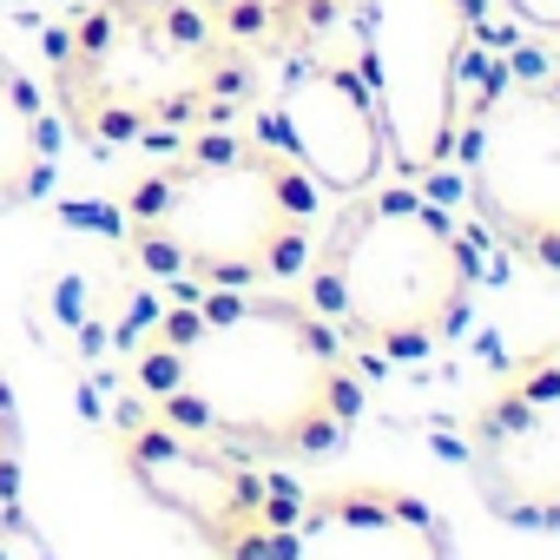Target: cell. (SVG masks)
I'll list each match as a JSON object with an SVG mask.
<instances>
[{
  "label": "cell",
  "instance_id": "cell-1",
  "mask_svg": "<svg viewBox=\"0 0 560 560\" xmlns=\"http://www.w3.org/2000/svg\"><path fill=\"white\" fill-rule=\"evenodd\" d=\"M132 383L159 422L244 462L337 455L363 416L343 337L277 291H185L145 324Z\"/></svg>",
  "mask_w": 560,
  "mask_h": 560
},
{
  "label": "cell",
  "instance_id": "cell-2",
  "mask_svg": "<svg viewBox=\"0 0 560 560\" xmlns=\"http://www.w3.org/2000/svg\"><path fill=\"white\" fill-rule=\"evenodd\" d=\"M54 100L100 152L178 145L257 100V54L198 0H86L54 34Z\"/></svg>",
  "mask_w": 560,
  "mask_h": 560
},
{
  "label": "cell",
  "instance_id": "cell-3",
  "mask_svg": "<svg viewBox=\"0 0 560 560\" xmlns=\"http://www.w3.org/2000/svg\"><path fill=\"white\" fill-rule=\"evenodd\" d=\"M126 244L178 291H277L311 264L317 185L270 139L218 126L126 191Z\"/></svg>",
  "mask_w": 560,
  "mask_h": 560
},
{
  "label": "cell",
  "instance_id": "cell-4",
  "mask_svg": "<svg viewBox=\"0 0 560 560\" xmlns=\"http://www.w3.org/2000/svg\"><path fill=\"white\" fill-rule=\"evenodd\" d=\"M481 257L448 205L402 185L343 198L311 244V311L363 363H422L475 311Z\"/></svg>",
  "mask_w": 560,
  "mask_h": 560
},
{
  "label": "cell",
  "instance_id": "cell-5",
  "mask_svg": "<svg viewBox=\"0 0 560 560\" xmlns=\"http://www.w3.org/2000/svg\"><path fill=\"white\" fill-rule=\"evenodd\" d=\"M448 159L481 231L560 277V73L475 54Z\"/></svg>",
  "mask_w": 560,
  "mask_h": 560
},
{
  "label": "cell",
  "instance_id": "cell-6",
  "mask_svg": "<svg viewBox=\"0 0 560 560\" xmlns=\"http://www.w3.org/2000/svg\"><path fill=\"white\" fill-rule=\"evenodd\" d=\"M357 73L376 100L389 165L435 178L455 152L481 0H357Z\"/></svg>",
  "mask_w": 560,
  "mask_h": 560
},
{
  "label": "cell",
  "instance_id": "cell-7",
  "mask_svg": "<svg viewBox=\"0 0 560 560\" xmlns=\"http://www.w3.org/2000/svg\"><path fill=\"white\" fill-rule=\"evenodd\" d=\"M126 468L139 475V488L172 508L205 547H218V560H264V547L277 540L298 514V488L264 475V462H244L231 448H211L172 422H152L139 435H126Z\"/></svg>",
  "mask_w": 560,
  "mask_h": 560
},
{
  "label": "cell",
  "instance_id": "cell-8",
  "mask_svg": "<svg viewBox=\"0 0 560 560\" xmlns=\"http://www.w3.org/2000/svg\"><path fill=\"white\" fill-rule=\"evenodd\" d=\"M257 139H270L317 191H337V198L370 191L389 165L383 119H376V100H370L363 73L350 60L317 54V47L284 54Z\"/></svg>",
  "mask_w": 560,
  "mask_h": 560
},
{
  "label": "cell",
  "instance_id": "cell-9",
  "mask_svg": "<svg viewBox=\"0 0 560 560\" xmlns=\"http://www.w3.org/2000/svg\"><path fill=\"white\" fill-rule=\"evenodd\" d=\"M468 475L494 521L560 534V350L527 363L481 409Z\"/></svg>",
  "mask_w": 560,
  "mask_h": 560
},
{
  "label": "cell",
  "instance_id": "cell-10",
  "mask_svg": "<svg viewBox=\"0 0 560 560\" xmlns=\"http://www.w3.org/2000/svg\"><path fill=\"white\" fill-rule=\"evenodd\" d=\"M448 527L429 501L402 488H337L304 494L277 527L264 560H448Z\"/></svg>",
  "mask_w": 560,
  "mask_h": 560
},
{
  "label": "cell",
  "instance_id": "cell-11",
  "mask_svg": "<svg viewBox=\"0 0 560 560\" xmlns=\"http://www.w3.org/2000/svg\"><path fill=\"white\" fill-rule=\"evenodd\" d=\"M54 178V126L40 86L0 54V211H21Z\"/></svg>",
  "mask_w": 560,
  "mask_h": 560
},
{
  "label": "cell",
  "instance_id": "cell-12",
  "mask_svg": "<svg viewBox=\"0 0 560 560\" xmlns=\"http://www.w3.org/2000/svg\"><path fill=\"white\" fill-rule=\"evenodd\" d=\"M198 8L257 60H284V54H311L324 47V34H337L350 21L357 0H198Z\"/></svg>",
  "mask_w": 560,
  "mask_h": 560
},
{
  "label": "cell",
  "instance_id": "cell-13",
  "mask_svg": "<svg viewBox=\"0 0 560 560\" xmlns=\"http://www.w3.org/2000/svg\"><path fill=\"white\" fill-rule=\"evenodd\" d=\"M14 468H21V422H14L8 376H0V521H8V501H14Z\"/></svg>",
  "mask_w": 560,
  "mask_h": 560
},
{
  "label": "cell",
  "instance_id": "cell-14",
  "mask_svg": "<svg viewBox=\"0 0 560 560\" xmlns=\"http://www.w3.org/2000/svg\"><path fill=\"white\" fill-rule=\"evenodd\" d=\"M508 14H514L521 27H534V34L560 40V0H508Z\"/></svg>",
  "mask_w": 560,
  "mask_h": 560
}]
</instances>
